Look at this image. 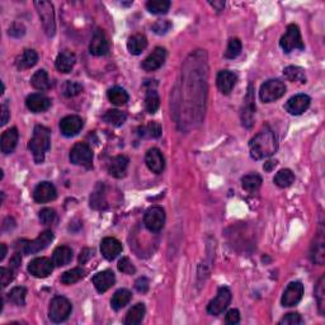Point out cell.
<instances>
[{
    "label": "cell",
    "mask_w": 325,
    "mask_h": 325,
    "mask_svg": "<svg viewBox=\"0 0 325 325\" xmlns=\"http://www.w3.org/2000/svg\"><path fill=\"white\" fill-rule=\"evenodd\" d=\"M70 161L74 165H83L89 168L93 161V151L85 142H78L70 150Z\"/></svg>",
    "instance_id": "obj_8"
},
{
    "label": "cell",
    "mask_w": 325,
    "mask_h": 325,
    "mask_svg": "<svg viewBox=\"0 0 325 325\" xmlns=\"http://www.w3.org/2000/svg\"><path fill=\"white\" fill-rule=\"evenodd\" d=\"M310 103L311 99L309 96H306V94H296V96H294L287 101L284 108H286V111L290 115L299 116L302 115L310 107Z\"/></svg>",
    "instance_id": "obj_14"
},
{
    "label": "cell",
    "mask_w": 325,
    "mask_h": 325,
    "mask_svg": "<svg viewBox=\"0 0 325 325\" xmlns=\"http://www.w3.org/2000/svg\"><path fill=\"white\" fill-rule=\"evenodd\" d=\"M58 196L55 186L50 182H41L33 191V200L37 203H46L53 201Z\"/></svg>",
    "instance_id": "obj_17"
},
{
    "label": "cell",
    "mask_w": 325,
    "mask_h": 325,
    "mask_svg": "<svg viewBox=\"0 0 325 325\" xmlns=\"http://www.w3.org/2000/svg\"><path fill=\"white\" fill-rule=\"evenodd\" d=\"M73 310V305L66 297L56 296L53 297L52 301L50 302V309H48V316L53 323H62L70 316Z\"/></svg>",
    "instance_id": "obj_4"
},
{
    "label": "cell",
    "mask_w": 325,
    "mask_h": 325,
    "mask_svg": "<svg viewBox=\"0 0 325 325\" xmlns=\"http://www.w3.org/2000/svg\"><path fill=\"white\" fill-rule=\"evenodd\" d=\"M302 295H304V284L301 282H291L284 290L281 302L286 308H291L299 304L300 300L302 299Z\"/></svg>",
    "instance_id": "obj_12"
},
{
    "label": "cell",
    "mask_w": 325,
    "mask_h": 325,
    "mask_svg": "<svg viewBox=\"0 0 325 325\" xmlns=\"http://www.w3.org/2000/svg\"><path fill=\"white\" fill-rule=\"evenodd\" d=\"M75 62H77V58H75V55L71 51H62L58 55L55 65L59 71L67 74L75 66Z\"/></svg>",
    "instance_id": "obj_25"
},
{
    "label": "cell",
    "mask_w": 325,
    "mask_h": 325,
    "mask_svg": "<svg viewBox=\"0 0 325 325\" xmlns=\"http://www.w3.org/2000/svg\"><path fill=\"white\" fill-rule=\"evenodd\" d=\"M93 257V250L89 248H85L83 251L80 253V257H79V263L80 264H84L86 263V262L89 261V259Z\"/></svg>",
    "instance_id": "obj_55"
},
{
    "label": "cell",
    "mask_w": 325,
    "mask_h": 325,
    "mask_svg": "<svg viewBox=\"0 0 325 325\" xmlns=\"http://www.w3.org/2000/svg\"><path fill=\"white\" fill-rule=\"evenodd\" d=\"M324 237H323V231L319 232L318 237L314 240L313 246H311V261L314 263L321 265L324 263Z\"/></svg>",
    "instance_id": "obj_28"
},
{
    "label": "cell",
    "mask_w": 325,
    "mask_h": 325,
    "mask_svg": "<svg viewBox=\"0 0 325 325\" xmlns=\"http://www.w3.org/2000/svg\"><path fill=\"white\" fill-rule=\"evenodd\" d=\"M170 28H172V23L168 20L156 21L155 23L153 24V31L155 32L156 34H159V36L168 33V31H170Z\"/></svg>",
    "instance_id": "obj_49"
},
{
    "label": "cell",
    "mask_w": 325,
    "mask_h": 325,
    "mask_svg": "<svg viewBox=\"0 0 325 325\" xmlns=\"http://www.w3.org/2000/svg\"><path fill=\"white\" fill-rule=\"evenodd\" d=\"M277 137L268 126L263 127L249 142L250 156L256 160L269 158L277 151Z\"/></svg>",
    "instance_id": "obj_1"
},
{
    "label": "cell",
    "mask_w": 325,
    "mask_h": 325,
    "mask_svg": "<svg viewBox=\"0 0 325 325\" xmlns=\"http://www.w3.org/2000/svg\"><path fill=\"white\" fill-rule=\"evenodd\" d=\"M26 295H27V290L24 287H14L12 291L8 294V299L12 304L17 305V306H23L26 304Z\"/></svg>",
    "instance_id": "obj_44"
},
{
    "label": "cell",
    "mask_w": 325,
    "mask_h": 325,
    "mask_svg": "<svg viewBox=\"0 0 325 325\" xmlns=\"http://www.w3.org/2000/svg\"><path fill=\"white\" fill-rule=\"evenodd\" d=\"M108 99L115 105H123L129 102V94L121 86H113L108 91Z\"/></svg>",
    "instance_id": "obj_36"
},
{
    "label": "cell",
    "mask_w": 325,
    "mask_h": 325,
    "mask_svg": "<svg viewBox=\"0 0 325 325\" xmlns=\"http://www.w3.org/2000/svg\"><path fill=\"white\" fill-rule=\"evenodd\" d=\"M160 107V98L155 91H149L145 97V108L149 113H155Z\"/></svg>",
    "instance_id": "obj_43"
},
{
    "label": "cell",
    "mask_w": 325,
    "mask_h": 325,
    "mask_svg": "<svg viewBox=\"0 0 325 325\" xmlns=\"http://www.w3.org/2000/svg\"><path fill=\"white\" fill-rule=\"evenodd\" d=\"M276 165H277V161L276 160H268L267 162H264L263 169L265 170V172H270L272 169H275Z\"/></svg>",
    "instance_id": "obj_58"
},
{
    "label": "cell",
    "mask_w": 325,
    "mask_h": 325,
    "mask_svg": "<svg viewBox=\"0 0 325 325\" xmlns=\"http://www.w3.org/2000/svg\"><path fill=\"white\" fill-rule=\"evenodd\" d=\"M273 182L280 188H287V187L292 186L295 182V174L290 169H282L275 175Z\"/></svg>",
    "instance_id": "obj_38"
},
{
    "label": "cell",
    "mask_w": 325,
    "mask_h": 325,
    "mask_svg": "<svg viewBox=\"0 0 325 325\" xmlns=\"http://www.w3.org/2000/svg\"><path fill=\"white\" fill-rule=\"evenodd\" d=\"M73 259V250L71 248L66 245H60L53 250L52 262L56 267H64L69 264Z\"/></svg>",
    "instance_id": "obj_27"
},
{
    "label": "cell",
    "mask_w": 325,
    "mask_h": 325,
    "mask_svg": "<svg viewBox=\"0 0 325 325\" xmlns=\"http://www.w3.org/2000/svg\"><path fill=\"white\" fill-rule=\"evenodd\" d=\"M51 146V131L45 126H39L34 127L33 130V136L29 140L28 142V149L31 150L32 155H33L34 161L36 162H42L45 159L46 151L50 149Z\"/></svg>",
    "instance_id": "obj_2"
},
{
    "label": "cell",
    "mask_w": 325,
    "mask_h": 325,
    "mask_svg": "<svg viewBox=\"0 0 325 325\" xmlns=\"http://www.w3.org/2000/svg\"><path fill=\"white\" fill-rule=\"evenodd\" d=\"M262 183H263V180H262V177L259 174H256V173H251V174L244 175V177L242 178L243 188L245 189L246 192H250V193L258 191V189L261 188Z\"/></svg>",
    "instance_id": "obj_35"
},
{
    "label": "cell",
    "mask_w": 325,
    "mask_h": 325,
    "mask_svg": "<svg viewBox=\"0 0 325 325\" xmlns=\"http://www.w3.org/2000/svg\"><path fill=\"white\" fill-rule=\"evenodd\" d=\"M280 46L286 53L294 50H304L305 46L301 39V32L297 24H290L286 29V33L281 37Z\"/></svg>",
    "instance_id": "obj_5"
},
{
    "label": "cell",
    "mask_w": 325,
    "mask_h": 325,
    "mask_svg": "<svg viewBox=\"0 0 325 325\" xmlns=\"http://www.w3.org/2000/svg\"><path fill=\"white\" fill-rule=\"evenodd\" d=\"M254 110H256V105H254L253 92H251V86H249L248 94H246V98H245V105H244V108H243V115H242L243 126L248 127V129L249 127H251V124H253Z\"/></svg>",
    "instance_id": "obj_26"
},
{
    "label": "cell",
    "mask_w": 325,
    "mask_h": 325,
    "mask_svg": "<svg viewBox=\"0 0 325 325\" xmlns=\"http://www.w3.org/2000/svg\"><path fill=\"white\" fill-rule=\"evenodd\" d=\"M146 47H148V40L141 33L134 34L127 41V48L132 55H140Z\"/></svg>",
    "instance_id": "obj_29"
},
{
    "label": "cell",
    "mask_w": 325,
    "mask_h": 325,
    "mask_svg": "<svg viewBox=\"0 0 325 325\" xmlns=\"http://www.w3.org/2000/svg\"><path fill=\"white\" fill-rule=\"evenodd\" d=\"M238 77L235 73L230 71V70H223L218 74L216 78V84H218L219 91L223 94H229L230 92L234 89L235 84H237Z\"/></svg>",
    "instance_id": "obj_20"
},
{
    "label": "cell",
    "mask_w": 325,
    "mask_h": 325,
    "mask_svg": "<svg viewBox=\"0 0 325 325\" xmlns=\"http://www.w3.org/2000/svg\"><path fill=\"white\" fill-rule=\"evenodd\" d=\"M18 139H20V134H18V130L15 129V127H12V129L3 132L2 141H0L2 153L3 154L13 153V150H14L15 146H17Z\"/></svg>",
    "instance_id": "obj_23"
},
{
    "label": "cell",
    "mask_w": 325,
    "mask_h": 325,
    "mask_svg": "<svg viewBox=\"0 0 325 325\" xmlns=\"http://www.w3.org/2000/svg\"><path fill=\"white\" fill-rule=\"evenodd\" d=\"M283 75L288 81L292 83H300L304 84L306 83V75L302 67L299 66H287L283 69Z\"/></svg>",
    "instance_id": "obj_34"
},
{
    "label": "cell",
    "mask_w": 325,
    "mask_h": 325,
    "mask_svg": "<svg viewBox=\"0 0 325 325\" xmlns=\"http://www.w3.org/2000/svg\"><path fill=\"white\" fill-rule=\"evenodd\" d=\"M53 262L46 257H40L34 258L33 261L29 262L28 272L36 278H46L52 273Z\"/></svg>",
    "instance_id": "obj_11"
},
{
    "label": "cell",
    "mask_w": 325,
    "mask_h": 325,
    "mask_svg": "<svg viewBox=\"0 0 325 325\" xmlns=\"http://www.w3.org/2000/svg\"><path fill=\"white\" fill-rule=\"evenodd\" d=\"M26 105L31 112L41 113L45 112V111H47L51 107V99L48 97H46L45 94L33 93L27 97Z\"/></svg>",
    "instance_id": "obj_18"
},
{
    "label": "cell",
    "mask_w": 325,
    "mask_h": 325,
    "mask_svg": "<svg viewBox=\"0 0 325 325\" xmlns=\"http://www.w3.org/2000/svg\"><path fill=\"white\" fill-rule=\"evenodd\" d=\"M280 324H288V325H299L304 324V319L301 315L297 313H290L286 314L282 319L280 320Z\"/></svg>",
    "instance_id": "obj_50"
},
{
    "label": "cell",
    "mask_w": 325,
    "mask_h": 325,
    "mask_svg": "<svg viewBox=\"0 0 325 325\" xmlns=\"http://www.w3.org/2000/svg\"><path fill=\"white\" fill-rule=\"evenodd\" d=\"M92 281H93V284H94V287H96L97 291L103 294V292L108 291V290L115 284L116 276L112 270L107 269V270H103V272L97 273Z\"/></svg>",
    "instance_id": "obj_21"
},
{
    "label": "cell",
    "mask_w": 325,
    "mask_h": 325,
    "mask_svg": "<svg viewBox=\"0 0 325 325\" xmlns=\"http://www.w3.org/2000/svg\"><path fill=\"white\" fill-rule=\"evenodd\" d=\"M132 299V294L126 288H121L118 291L115 292L112 300H111V306H112L113 310L118 311L122 308H124Z\"/></svg>",
    "instance_id": "obj_30"
},
{
    "label": "cell",
    "mask_w": 325,
    "mask_h": 325,
    "mask_svg": "<svg viewBox=\"0 0 325 325\" xmlns=\"http://www.w3.org/2000/svg\"><path fill=\"white\" fill-rule=\"evenodd\" d=\"M143 316H145V305L143 304H136L132 306L127 313L126 319H124V324L126 325H137L142 321Z\"/></svg>",
    "instance_id": "obj_31"
},
{
    "label": "cell",
    "mask_w": 325,
    "mask_h": 325,
    "mask_svg": "<svg viewBox=\"0 0 325 325\" xmlns=\"http://www.w3.org/2000/svg\"><path fill=\"white\" fill-rule=\"evenodd\" d=\"M143 224L151 232H159L165 224V211L160 206H153L143 216Z\"/></svg>",
    "instance_id": "obj_9"
},
{
    "label": "cell",
    "mask_w": 325,
    "mask_h": 325,
    "mask_svg": "<svg viewBox=\"0 0 325 325\" xmlns=\"http://www.w3.org/2000/svg\"><path fill=\"white\" fill-rule=\"evenodd\" d=\"M83 120L79 116H66L60 121V131L64 136L71 137L78 135L83 129Z\"/></svg>",
    "instance_id": "obj_15"
},
{
    "label": "cell",
    "mask_w": 325,
    "mask_h": 325,
    "mask_svg": "<svg viewBox=\"0 0 325 325\" xmlns=\"http://www.w3.org/2000/svg\"><path fill=\"white\" fill-rule=\"evenodd\" d=\"M81 91H83V86H81V84L77 83V81H66L64 84V86H62V94L66 98H71V97L78 96Z\"/></svg>",
    "instance_id": "obj_46"
},
{
    "label": "cell",
    "mask_w": 325,
    "mask_h": 325,
    "mask_svg": "<svg viewBox=\"0 0 325 325\" xmlns=\"http://www.w3.org/2000/svg\"><path fill=\"white\" fill-rule=\"evenodd\" d=\"M9 107H8V103L4 102L2 104V126L7 124L8 120H9Z\"/></svg>",
    "instance_id": "obj_56"
},
{
    "label": "cell",
    "mask_w": 325,
    "mask_h": 325,
    "mask_svg": "<svg viewBox=\"0 0 325 325\" xmlns=\"http://www.w3.org/2000/svg\"><path fill=\"white\" fill-rule=\"evenodd\" d=\"M139 135L142 137H149V139H156L161 135V126L156 122H149L145 126L140 127Z\"/></svg>",
    "instance_id": "obj_39"
},
{
    "label": "cell",
    "mask_w": 325,
    "mask_h": 325,
    "mask_svg": "<svg viewBox=\"0 0 325 325\" xmlns=\"http://www.w3.org/2000/svg\"><path fill=\"white\" fill-rule=\"evenodd\" d=\"M127 120L126 113L118 110H110L103 115V121L112 126H122Z\"/></svg>",
    "instance_id": "obj_37"
},
{
    "label": "cell",
    "mask_w": 325,
    "mask_h": 325,
    "mask_svg": "<svg viewBox=\"0 0 325 325\" xmlns=\"http://www.w3.org/2000/svg\"><path fill=\"white\" fill-rule=\"evenodd\" d=\"M0 248H2V253H0V261H3V259L5 258V254H7V246H5V244H2V245H0Z\"/></svg>",
    "instance_id": "obj_60"
},
{
    "label": "cell",
    "mask_w": 325,
    "mask_h": 325,
    "mask_svg": "<svg viewBox=\"0 0 325 325\" xmlns=\"http://www.w3.org/2000/svg\"><path fill=\"white\" fill-rule=\"evenodd\" d=\"M37 61H39V55H37L36 51L24 50L21 58H18L17 67L21 70L29 69V67H33L37 64Z\"/></svg>",
    "instance_id": "obj_33"
},
{
    "label": "cell",
    "mask_w": 325,
    "mask_h": 325,
    "mask_svg": "<svg viewBox=\"0 0 325 325\" xmlns=\"http://www.w3.org/2000/svg\"><path fill=\"white\" fill-rule=\"evenodd\" d=\"M117 267H118V270L122 273H124V275H134V273L136 272V268H135V265L132 264V262L130 261L127 257H123V258L120 259Z\"/></svg>",
    "instance_id": "obj_47"
},
{
    "label": "cell",
    "mask_w": 325,
    "mask_h": 325,
    "mask_svg": "<svg viewBox=\"0 0 325 325\" xmlns=\"http://www.w3.org/2000/svg\"><path fill=\"white\" fill-rule=\"evenodd\" d=\"M34 7H36L37 12H39L40 20L42 22V27L45 29V33L48 37H52L56 31V23H55V12H53V5L50 2H34Z\"/></svg>",
    "instance_id": "obj_3"
},
{
    "label": "cell",
    "mask_w": 325,
    "mask_h": 325,
    "mask_svg": "<svg viewBox=\"0 0 325 325\" xmlns=\"http://www.w3.org/2000/svg\"><path fill=\"white\" fill-rule=\"evenodd\" d=\"M145 162L149 169L153 173H155V174H160L162 170L165 169V159L159 149H150L146 153Z\"/></svg>",
    "instance_id": "obj_19"
},
{
    "label": "cell",
    "mask_w": 325,
    "mask_h": 325,
    "mask_svg": "<svg viewBox=\"0 0 325 325\" xmlns=\"http://www.w3.org/2000/svg\"><path fill=\"white\" fill-rule=\"evenodd\" d=\"M242 41L239 39H230L229 45H227L226 51H225V58L226 59H235L242 52Z\"/></svg>",
    "instance_id": "obj_45"
},
{
    "label": "cell",
    "mask_w": 325,
    "mask_h": 325,
    "mask_svg": "<svg viewBox=\"0 0 325 325\" xmlns=\"http://www.w3.org/2000/svg\"><path fill=\"white\" fill-rule=\"evenodd\" d=\"M31 84L34 89L41 92L48 91L51 88V80L45 70H39V71L34 73L31 79Z\"/></svg>",
    "instance_id": "obj_32"
},
{
    "label": "cell",
    "mask_w": 325,
    "mask_h": 325,
    "mask_svg": "<svg viewBox=\"0 0 325 325\" xmlns=\"http://www.w3.org/2000/svg\"><path fill=\"white\" fill-rule=\"evenodd\" d=\"M40 221L42 225H51L55 221L56 212L52 208H43L39 215Z\"/></svg>",
    "instance_id": "obj_48"
},
{
    "label": "cell",
    "mask_w": 325,
    "mask_h": 325,
    "mask_svg": "<svg viewBox=\"0 0 325 325\" xmlns=\"http://www.w3.org/2000/svg\"><path fill=\"white\" fill-rule=\"evenodd\" d=\"M211 5H212L213 8H215L216 10H218V12H220V10H223L224 9V7H225V2H211L210 3Z\"/></svg>",
    "instance_id": "obj_59"
},
{
    "label": "cell",
    "mask_w": 325,
    "mask_h": 325,
    "mask_svg": "<svg viewBox=\"0 0 325 325\" xmlns=\"http://www.w3.org/2000/svg\"><path fill=\"white\" fill-rule=\"evenodd\" d=\"M286 93V85L283 81L278 79H270L267 80L263 85L261 86L259 91V97H261L262 102L270 103L280 99L281 97L284 96Z\"/></svg>",
    "instance_id": "obj_6"
},
{
    "label": "cell",
    "mask_w": 325,
    "mask_h": 325,
    "mask_svg": "<svg viewBox=\"0 0 325 325\" xmlns=\"http://www.w3.org/2000/svg\"><path fill=\"white\" fill-rule=\"evenodd\" d=\"M315 299L318 302V309L320 315L324 316L325 314V277L321 276L315 288Z\"/></svg>",
    "instance_id": "obj_41"
},
{
    "label": "cell",
    "mask_w": 325,
    "mask_h": 325,
    "mask_svg": "<svg viewBox=\"0 0 325 325\" xmlns=\"http://www.w3.org/2000/svg\"><path fill=\"white\" fill-rule=\"evenodd\" d=\"M101 251L105 259L113 261L122 251V244L115 238H104L101 243Z\"/></svg>",
    "instance_id": "obj_22"
},
{
    "label": "cell",
    "mask_w": 325,
    "mask_h": 325,
    "mask_svg": "<svg viewBox=\"0 0 325 325\" xmlns=\"http://www.w3.org/2000/svg\"><path fill=\"white\" fill-rule=\"evenodd\" d=\"M225 321L229 325H235L240 321V314L237 309H231L227 311L226 316H225Z\"/></svg>",
    "instance_id": "obj_53"
},
{
    "label": "cell",
    "mask_w": 325,
    "mask_h": 325,
    "mask_svg": "<svg viewBox=\"0 0 325 325\" xmlns=\"http://www.w3.org/2000/svg\"><path fill=\"white\" fill-rule=\"evenodd\" d=\"M8 33H9V36L15 37V39H20V37H22L24 33H26V28H24V26L22 23H17V22H15V23H13L12 26H10L9 32H8Z\"/></svg>",
    "instance_id": "obj_52"
},
{
    "label": "cell",
    "mask_w": 325,
    "mask_h": 325,
    "mask_svg": "<svg viewBox=\"0 0 325 325\" xmlns=\"http://www.w3.org/2000/svg\"><path fill=\"white\" fill-rule=\"evenodd\" d=\"M135 288H136L139 292H141V294H145V292H148V290H149V280L148 278L140 277L139 280L135 282Z\"/></svg>",
    "instance_id": "obj_54"
},
{
    "label": "cell",
    "mask_w": 325,
    "mask_h": 325,
    "mask_svg": "<svg viewBox=\"0 0 325 325\" xmlns=\"http://www.w3.org/2000/svg\"><path fill=\"white\" fill-rule=\"evenodd\" d=\"M84 269L83 268H73V269L66 270L65 273H62L61 276V282L64 284H73L77 283L78 281H80L84 277Z\"/></svg>",
    "instance_id": "obj_42"
},
{
    "label": "cell",
    "mask_w": 325,
    "mask_h": 325,
    "mask_svg": "<svg viewBox=\"0 0 325 325\" xmlns=\"http://www.w3.org/2000/svg\"><path fill=\"white\" fill-rule=\"evenodd\" d=\"M230 301H231V292H230V290L227 287H220L215 299L208 304L207 313L213 316L220 315L221 313H224L225 309L230 305Z\"/></svg>",
    "instance_id": "obj_10"
},
{
    "label": "cell",
    "mask_w": 325,
    "mask_h": 325,
    "mask_svg": "<svg viewBox=\"0 0 325 325\" xmlns=\"http://www.w3.org/2000/svg\"><path fill=\"white\" fill-rule=\"evenodd\" d=\"M127 167H129V158L124 155H118L112 159L110 167H108V173L115 178H123L126 175Z\"/></svg>",
    "instance_id": "obj_24"
},
{
    "label": "cell",
    "mask_w": 325,
    "mask_h": 325,
    "mask_svg": "<svg viewBox=\"0 0 325 325\" xmlns=\"http://www.w3.org/2000/svg\"><path fill=\"white\" fill-rule=\"evenodd\" d=\"M21 262H22L21 254L15 253L14 256H13V258L10 259V268H12V269H17V268L21 265Z\"/></svg>",
    "instance_id": "obj_57"
},
{
    "label": "cell",
    "mask_w": 325,
    "mask_h": 325,
    "mask_svg": "<svg viewBox=\"0 0 325 325\" xmlns=\"http://www.w3.org/2000/svg\"><path fill=\"white\" fill-rule=\"evenodd\" d=\"M89 51L94 56H104L110 51V43H108L107 37H105L104 32L102 29L98 28L94 31L91 41V46H89Z\"/></svg>",
    "instance_id": "obj_13"
},
{
    "label": "cell",
    "mask_w": 325,
    "mask_h": 325,
    "mask_svg": "<svg viewBox=\"0 0 325 325\" xmlns=\"http://www.w3.org/2000/svg\"><path fill=\"white\" fill-rule=\"evenodd\" d=\"M0 280H2L3 287H7L8 284L12 282V280H13L12 268H10V269H8V268H5V267L0 268Z\"/></svg>",
    "instance_id": "obj_51"
},
{
    "label": "cell",
    "mask_w": 325,
    "mask_h": 325,
    "mask_svg": "<svg viewBox=\"0 0 325 325\" xmlns=\"http://www.w3.org/2000/svg\"><path fill=\"white\" fill-rule=\"evenodd\" d=\"M146 8L153 14H165L170 8L169 0H150L146 3Z\"/></svg>",
    "instance_id": "obj_40"
},
{
    "label": "cell",
    "mask_w": 325,
    "mask_h": 325,
    "mask_svg": "<svg viewBox=\"0 0 325 325\" xmlns=\"http://www.w3.org/2000/svg\"><path fill=\"white\" fill-rule=\"evenodd\" d=\"M53 240V234L50 230H46V231L41 232L39 237L34 240H23L22 242L21 249L24 254H36L39 251L43 250V249L47 248L50 245L51 242Z\"/></svg>",
    "instance_id": "obj_7"
},
{
    "label": "cell",
    "mask_w": 325,
    "mask_h": 325,
    "mask_svg": "<svg viewBox=\"0 0 325 325\" xmlns=\"http://www.w3.org/2000/svg\"><path fill=\"white\" fill-rule=\"evenodd\" d=\"M167 59V50L164 47H156L145 60L142 61L141 66L145 71H155L162 66Z\"/></svg>",
    "instance_id": "obj_16"
}]
</instances>
